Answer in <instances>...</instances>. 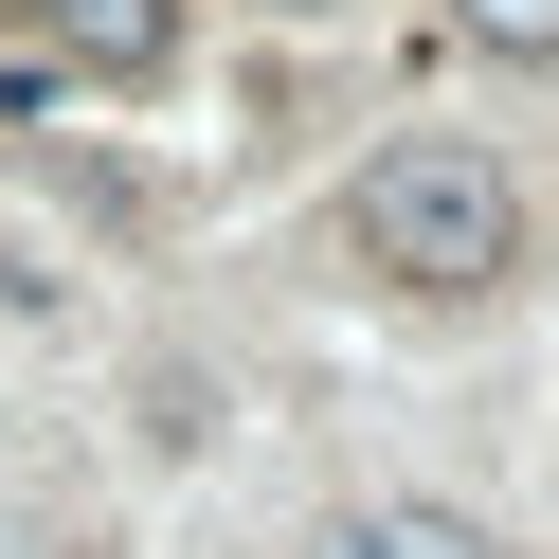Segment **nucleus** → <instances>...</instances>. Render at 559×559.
<instances>
[{
	"mask_svg": "<svg viewBox=\"0 0 559 559\" xmlns=\"http://www.w3.org/2000/svg\"><path fill=\"white\" fill-rule=\"evenodd\" d=\"M325 559H506V542H487L469 506H343Z\"/></svg>",
	"mask_w": 559,
	"mask_h": 559,
	"instance_id": "nucleus-3",
	"label": "nucleus"
},
{
	"mask_svg": "<svg viewBox=\"0 0 559 559\" xmlns=\"http://www.w3.org/2000/svg\"><path fill=\"white\" fill-rule=\"evenodd\" d=\"M37 19V55H73V73H163L181 55V0H19Z\"/></svg>",
	"mask_w": 559,
	"mask_h": 559,
	"instance_id": "nucleus-2",
	"label": "nucleus"
},
{
	"mask_svg": "<svg viewBox=\"0 0 559 559\" xmlns=\"http://www.w3.org/2000/svg\"><path fill=\"white\" fill-rule=\"evenodd\" d=\"M289 19H325V0H289Z\"/></svg>",
	"mask_w": 559,
	"mask_h": 559,
	"instance_id": "nucleus-5",
	"label": "nucleus"
},
{
	"mask_svg": "<svg viewBox=\"0 0 559 559\" xmlns=\"http://www.w3.org/2000/svg\"><path fill=\"white\" fill-rule=\"evenodd\" d=\"M343 253H361L379 289L469 307V289L523 271V181H506L487 145H379L361 181H343Z\"/></svg>",
	"mask_w": 559,
	"mask_h": 559,
	"instance_id": "nucleus-1",
	"label": "nucleus"
},
{
	"mask_svg": "<svg viewBox=\"0 0 559 559\" xmlns=\"http://www.w3.org/2000/svg\"><path fill=\"white\" fill-rule=\"evenodd\" d=\"M469 19H487V37H559V0H469Z\"/></svg>",
	"mask_w": 559,
	"mask_h": 559,
	"instance_id": "nucleus-4",
	"label": "nucleus"
}]
</instances>
